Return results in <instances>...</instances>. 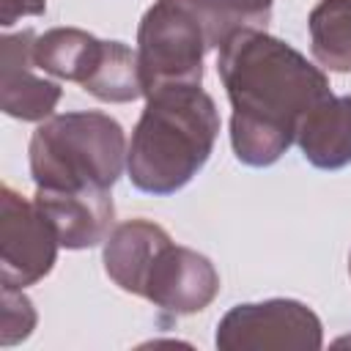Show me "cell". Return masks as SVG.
<instances>
[{
  "label": "cell",
  "instance_id": "1",
  "mask_svg": "<svg viewBox=\"0 0 351 351\" xmlns=\"http://www.w3.org/2000/svg\"><path fill=\"white\" fill-rule=\"evenodd\" d=\"M217 74L233 110L230 145L247 167L274 165L296 143L307 110L332 93L321 66L258 27H241L219 47Z\"/></svg>",
  "mask_w": 351,
  "mask_h": 351
},
{
  "label": "cell",
  "instance_id": "2",
  "mask_svg": "<svg viewBox=\"0 0 351 351\" xmlns=\"http://www.w3.org/2000/svg\"><path fill=\"white\" fill-rule=\"evenodd\" d=\"M217 137L219 110L200 85H170L145 96L126 151L132 186L156 197L176 195L206 167Z\"/></svg>",
  "mask_w": 351,
  "mask_h": 351
},
{
  "label": "cell",
  "instance_id": "3",
  "mask_svg": "<svg viewBox=\"0 0 351 351\" xmlns=\"http://www.w3.org/2000/svg\"><path fill=\"white\" fill-rule=\"evenodd\" d=\"M126 151V132L107 112L49 115L30 134V178L41 189H112L123 173Z\"/></svg>",
  "mask_w": 351,
  "mask_h": 351
},
{
  "label": "cell",
  "instance_id": "4",
  "mask_svg": "<svg viewBox=\"0 0 351 351\" xmlns=\"http://www.w3.org/2000/svg\"><path fill=\"white\" fill-rule=\"evenodd\" d=\"M230 36L211 0H154L137 25L143 96L170 85H200L206 52Z\"/></svg>",
  "mask_w": 351,
  "mask_h": 351
},
{
  "label": "cell",
  "instance_id": "5",
  "mask_svg": "<svg viewBox=\"0 0 351 351\" xmlns=\"http://www.w3.org/2000/svg\"><path fill=\"white\" fill-rule=\"evenodd\" d=\"M219 351H318L324 326L299 299H263L233 304L217 324Z\"/></svg>",
  "mask_w": 351,
  "mask_h": 351
},
{
  "label": "cell",
  "instance_id": "6",
  "mask_svg": "<svg viewBox=\"0 0 351 351\" xmlns=\"http://www.w3.org/2000/svg\"><path fill=\"white\" fill-rule=\"evenodd\" d=\"M219 293V271L214 263L189 247H181L165 233L154 247L137 293L148 299L162 315L178 318L206 310Z\"/></svg>",
  "mask_w": 351,
  "mask_h": 351
},
{
  "label": "cell",
  "instance_id": "7",
  "mask_svg": "<svg viewBox=\"0 0 351 351\" xmlns=\"http://www.w3.org/2000/svg\"><path fill=\"white\" fill-rule=\"evenodd\" d=\"M60 241L38 206L16 189H0V282L27 288L44 280L58 261Z\"/></svg>",
  "mask_w": 351,
  "mask_h": 351
},
{
  "label": "cell",
  "instance_id": "8",
  "mask_svg": "<svg viewBox=\"0 0 351 351\" xmlns=\"http://www.w3.org/2000/svg\"><path fill=\"white\" fill-rule=\"evenodd\" d=\"M33 44V30L5 33L0 38V107L16 121L41 123L58 107L63 88L55 80L36 74Z\"/></svg>",
  "mask_w": 351,
  "mask_h": 351
},
{
  "label": "cell",
  "instance_id": "9",
  "mask_svg": "<svg viewBox=\"0 0 351 351\" xmlns=\"http://www.w3.org/2000/svg\"><path fill=\"white\" fill-rule=\"evenodd\" d=\"M33 203L49 219L60 247L90 250L107 241L115 228L112 189H41L36 186Z\"/></svg>",
  "mask_w": 351,
  "mask_h": 351
},
{
  "label": "cell",
  "instance_id": "10",
  "mask_svg": "<svg viewBox=\"0 0 351 351\" xmlns=\"http://www.w3.org/2000/svg\"><path fill=\"white\" fill-rule=\"evenodd\" d=\"M302 156L318 170H343L351 165V96L329 93L307 110L296 129Z\"/></svg>",
  "mask_w": 351,
  "mask_h": 351
},
{
  "label": "cell",
  "instance_id": "11",
  "mask_svg": "<svg viewBox=\"0 0 351 351\" xmlns=\"http://www.w3.org/2000/svg\"><path fill=\"white\" fill-rule=\"evenodd\" d=\"M101 55L104 41L80 27H49L41 36H36L33 44V60L38 71L66 82H77L80 88L96 71Z\"/></svg>",
  "mask_w": 351,
  "mask_h": 351
},
{
  "label": "cell",
  "instance_id": "12",
  "mask_svg": "<svg viewBox=\"0 0 351 351\" xmlns=\"http://www.w3.org/2000/svg\"><path fill=\"white\" fill-rule=\"evenodd\" d=\"M310 52L326 71L351 74V0H318L307 16Z\"/></svg>",
  "mask_w": 351,
  "mask_h": 351
},
{
  "label": "cell",
  "instance_id": "13",
  "mask_svg": "<svg viewBox=\"0 0 351 351\" xmlns=\"http://www.w3.org/2000/svg\"><path fill=\"white\" fill-rule=\"evenodd\" d=\"M82 90L107 104H126L140 99L143 82H140L137 49H132L123 41H104L101 63L82 85Z\"/></svg>",
  "mask_w": 351,
  "mask_h": 351
},
{
  "label": "cell",
  "instance_id": "14",
  "mask_svg": "<svg viewBox=\"0 0 351 351\" xmlns=\"http://www.w3.org/2000/svg\"><path fill=\"white\" fill-rule=\"evenodd\" d=\"M36 307L25 296L22 288L3 285V318H0V346H14L19 340H27L36 329Z\"/></svg>",
  "mask_w": 351,
  "mask_h": 351
},
{
  "label": "cell",
  "instance_id": "15",
  "mask_svg": "<svg viewBox=\"0 0 351 351\" xmlns=\"http://www.w3.org/2000/svg\"><path fill=\"white\" fill-rule=\"evenodd\" d=\"M211 5L222 14L228 27L236 33L241 27H258L266 30L271 19V5L274 0H211Z\"/></svg>",
  "mask_w": 351,
  "mask_h": 351
},
{
  "label": "cell",
  "instance_id": "16",
  "mask_svg": "<svg viewBox=\"0 0 351 351\" xmlns=\"http://www.w3.org/2000/svg\"><path fill=\"white\" fill-rule=\"evenodd\" d=\"M44 11H47V0H3L0 25L11 27L22 16H41Z\"/></svg>",
  "mask_w": 351,
  "mask_h": 351
},
{
  "label": "cell",
  "instance_id": "17",
  "mask_svg": "<svg viewBox=\"0 0 351 351\" xmlns=\"http://www.w3.org/2000/svg\"><path fill=\"white\" fill-rule=\"evenodd\" d=\"M348 274H351V252H348Z\"/></svg>",
  "mask_w": 351,
  "mask_h": 351
}]
</instances>
